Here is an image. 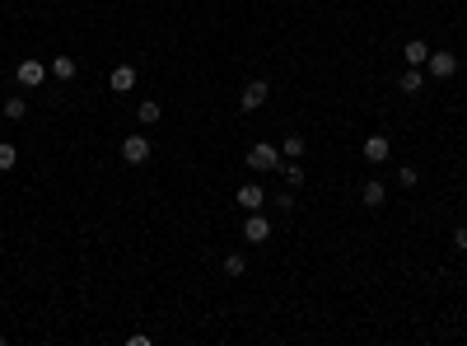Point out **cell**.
<instances>
[{
	"label": "cell",
	"instance_id": "7a4b0ae2",
	"mask_svg": "<svg viewBox=\"0 0 467 346\" xmlns=\"http://www.w3.org/2000/svg\"><path fill=\"white\" fill-rule=\"evenodd\" d=\"M267 94H271V85H267V80H248V85H243V94H238V108H243V112L262 108V103H267Z\"/></svg>",
	"mask_w": 467,
	"mask_h": 346
},
{
	"label": "cell",
	"instance_id": "5b68a950",
	"mask_svg": "<svg viewBox=\"0 0 467 346\" xmlns=\"http://www.w3.org/2000/svg\"><path fill=\"white\" fill-rule=\"evenodd\" d=\"M425 66H430L434 80H449V75H458V56H454V52H430V61H425Z\"/></svg>",
	"mask_w": 467,
	"mask_h": 346
},
{
	"label": "cell",
	"instance_id": "44dd1931",
	"mask_svg": "<svg viewBox=\"0 0 467 346\" xmlns=\"http://www.w3.org/2000/svg\"><path fill=\"white\" fill-rule=\"evenodd\" d=\"M454 244H458V248H463V253H467V225H458V234H454Z\"/></svg>",
	"mask_w": 467,
	"mask_h": 346
},
{
	"label": "cell",
	"instance_id": "7c38bea8",
	"mask_svg": "<svg viewBox=\"0 0 467 346\" xmlns=\"http://www.w3.org/2000/svg\"><path fill=\"white\" fill-rule=\"evenodd\" d=\"M397 90H402V94H421V90H425V75H421V66H407V75L397 80Z\"/></svg>",
	"mask_w": 467,
	"mask_h": 346
},
{
	"label": "cell",
	"instance_id": "7402d4cb",
	"mask_svg": "<svg viewBox=\"0 0 467 346\" xmlns=\"http://www.w3.org/2000/svg\"><path fill=\"white\" fill-rule=\"evenodd\" d=\"M0 346H5V333H0Z\"/></svg>",
	"mask_w": 467,
	"mask_h": 346
},
{
	"label": "cell",
	"instance_id": "277c9868",
	"mask_svg": "<svg viewBox=\"0 0 467 346\" xmlns=\"http://www.w3.org/2000/svg\"><path fill=\"white\" fill-rule=\"evenodd\" d=\"M243 239H248V244H267V239H271V220H267V215H257V211H248Z\"/></svg>",
	"mask_w": 467,
	"mask_h": 346
},
{
	"label": "cell",
	"instance_id": "9c48e42d",
	"mask_svg": "<svg viewBox=\"0 0 467 346\" xmlns=\"http://www.w3.org/2000/svg\"><path fill=\"white\" fill-rule=\"evenodd\" d=\"M388 155H392L388 136H369V141H365V159H369V164H383Z\"/></svg>",
	"mask_w": 467,
	"mask_h": 346
},
{
	"label": "cell",
	"instance_id": "ba28073f",
	"mask_svg": "<svg viewBox=\"0 0 467 346\" xmlns=\"http://www.w3.org/2000/svg\"><path fill=\"white\" fill-rule=\"evenodd\" d=\"M108 90H117V94H131L136 90V66H117L108 75Z\"/></svg>",
	"mask_w": 467,
	"mask_h": 346
},
{
	"label": "cell",
	"instance_id": "3957f363",
	"mask_svg": "<svg viewBox=\"0 0 467 346\" xmlns=\"http://www.w3.org/2000/svg\"><path fill=\"white\" fill-rule=\"evenodd\" d=\"M14 80H19L23 90H38V85H43V80H47V66H43V61H33V56H28V61H19V70H14Z\"/></svg>",
	"mask_w": 467,
	"mask_h": 346
},
{
	"label": "cell",
	"instance_id": "9a60e30c",
	"mask_svg": "<svg viewBox=\"0 0 467 346\" xmlns=\"http://www.w3.org/2000/svg\"><path fill=\"white\" fill-rule=\"evenodd\" d=\"M23 112H28V103H23L19 94H10V99H5V117H10V122H23Z\"/></svg>",
	"mask_w": 467,
	"mask_h": 346
},
{
	"label": "cell",
	"instance_id": "ac0fdd59",
	"mask_svg": "<svg viewBox=\"0 0 467 346\" xmlns=\"http://www.w3.org/2000/svg\"><path fill=\"white\" fill-rule=\"evenodd\" d=\"M136 117H141L145 126H150V122H159V103H155V99H145L141 108H136Z\"/></svg>",
	"mask_w": 467,
	"mask_h": 346
},
{
	"label": "cell",
	"instance_id": "4fadbf2b",
	"mask_svg": "<svg viewBox=\"0 0 467 346\" xmlns=\"http://www.w3.org/2000/svg\"><path fill=\"white\" fill-rule=\"evenodd\" d=\"M75 70H79L75 56H52V75L56 80H75Z\"/></svg>",
	"mask_w": 467,
	"mask_h": 346
},
{
	"label": "cell",
	"instance_id": "2e32d148",
	"mask_svg": "<svg viewBox=\"0 0 467 346\" xmlns=\"http://www.w3.org/2000/svg\"><path fill=\"white\" fill-rule=\"evenodd\" d=\"M14 164H19V150H14L10 141H0V173H10Z\"/></svg>",
	"mask_w": 467,
	"mask_h": 346
},
{
	"label": "cell",
	"instance_id": "8fae6325",
	"mask_svg": "<svg viewBox=\"0 0 467 346\" xmlns=\"http://www.w3.org/2000/svg\"><path fill=\"white\" fill-rule=\"evenodd\" d=\"M402 56H407V66H425V61H430V47H425L421 38H412V43L402 47Z\"/></svg>",
	"mask_w": 467,
	"mask_h": 346
},
{
	"label": "cell",
	"instance_id": "6da1fadb",
	"mask_svg": "<svg viewBox=\"0 0 467 346\" xmlns=\"http://www.w3.org/2000/svg\"><path fill=\"white\" fill-rule=\"evenodd\" d=\"M280 159H285V155H280L276 146H267V141H257V146L248 150V168H253V173H271V168H285Z\"/></svg>",
	"mask_w": 467,
	"mask_h": 346
},
{
	"label": "cell",
	"instance_id": "e0dca14e",
	"mask_svg": "<svg viewBox=\"0 0 467 346\" xmlns=\"http://www.w3.org/2000/svg\"><path fill=\"white\" fill-rule=\"evenodd\" d=\"M243 271H248V257L243 253H229V257H224V276H243Z\"/></svg>",
	"mask_w": 467,
	"mask_h": 346
},
{
	"label": "cell",
	"instance_id": "5bb4252c",
	"mask_svg": "<svg viewBox=\"0 0 467 346\" xmlns=\"http://www.w3.org/2000/svg\"><path fill=\"white\" fill-rule=\"evenodd\" d=\"M280 155H285V159H304V136H285V141H280Z\"/></svg>",
	"mask_w": 467,
	"mask_h": 346
},
{
	"label": "cell",
	"instance_id": "8992f818",
	"mask_svg": "<svg viewBox=\"0 0 467 346\" xmlns=\"http://www.w3.org/2000/svg\"><path fill=\"white\" fill-rule=\"evenodd\" d=\"M122 159L126 164H145L150 159V141L145 136H122Z\"/></svg>",
	"mask_w": 467,
	"mask_h": 346
},
{
	"label": "cell",
	"instance_id": "d6986e66",
	"mask_svg": "<svg viewBox=\"0 0 467 346\" xmlns=\"http://www.w3.org/2000/svg\"><path fill=\"white\" fill-rule=\"evenodd\" d=\"M285 183H290V188H304V183H309V173H304L300 164H285Z\"/></svg>",
	"mask_w": 467,
	"mask_h": 346
},
{
	"label": "cell",
	"instance_id": "ffe728a7",
	"mask_svg": "<svg viewBox=\"0 0 467 346\" xmlns=\"http://www.w3.org/2000/svg\"><path fill=\"white\" fill-rule=\"evenodd\" d=\"M397 183H402V188H416V183H421V173H416V168L407 164V168H402V173H397Z\"/></svg>",
	"mask_w": 467,
	"mask_h": 346
},
{
	"label": "cell",
	"instance_id": "30bf717a",
	"mask_svg": "<svg viewBox=\"0 0 467 346\" xmlns=\"http://www.w3.org/2000/svg\"><path fill=\"white\" fill-rule=\"evenodd\" d=\"M360 201H365L369 211H378V206H383V201H388V197H383V183H378V178H369L365 188H360Z\"/></svg>",
	"mask_w": 467,
	"mask_h": 346
},
{
	"label": "cell",
	"instance_id": "52a82bcc",
	"mask_svg": "<svg viewBox=\"0 0 467 346\" xmlns=\"http://www.w3.org/2000/svg\"><path fill=\"white\" fill-rule=\"evenodd\" d=\"M234 201H238L243 211H262V206H267V192L257 188V183H243V188L234 192Z\"/></svg>",
	"mask_w": 467,
	"mask_h": 346
}]
</instances>
